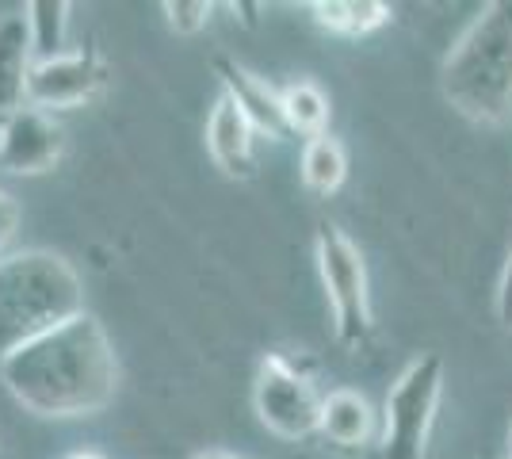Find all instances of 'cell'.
<instances>
[{"instance_id": "20", "label": "cell", "mask_w": 512, "mask_h": 459, "mask_svg": "<svg viewBox=\"0 0 512 459\" xmlns=\"http://www.w3.org/2000/svg\"><path fill=\"white\" fill-rule=\"evenodd\" d=\"M195 459H241V456H230V452H199Z\"/></svg>"}, {"instance_id": "8", "label": "cell", "mask_w": 512, "mask_h": 459, "mask_svg": "<svg viewBox=\"0 0 512 459\" xmlns=\"http://www.w3.org/2000/svg\"><path fill=\"white\" fill-rule=\"evenodd\" d=\"M65 157V127L39 108L12 111L0 123V169L16 176L50 173Z\"/></svg>"}, {"instance_id": "19", "label": "cell", "mask_w": 512, "mask_h": 459, "mask_svg": "<svg viewBox=\"0 0 512 459\" xmlns=\"http://www.w3.org/2000/svg\"><path fill=\"white\" fill-rule=\"evenodd\" d=\"M497 322L505 329H512V253L501 272V284H497Z\"/></svg>"}, {"instance_id": "4", "label": "cell", "mask_w": 512, "mask_h": 459, "mask_svg": "<svg viewBox=\"0 0 512 459\" xmlns=\"http://www.w3.org/2000/svg\"><path fill=\"white\" fill-rule=\"evenodd\" d=\"M440 394H444V360L436 352H421L386 391L379 459H425Z\"/></svg>"}, {"instance_id": "18", "label": "cell", "mask_w": 512, "mask_h": 459, "mask_svg": "<svg viewBox=\"0 0 512 459\" xmlns=\"http://www.w3.org/2000/svg\"><path fill=\"white\" fill-rule=\"evenodd\" d=\"M16 230H20V203L0 188V257H4V249L16 241Z\"/></svg>"}, {"instance_id": "7", "label": "cell", "mask_w": 512, "mask_h": 459, "mask_svg": "<svg viewBox=\"0 0 512 459\" xmlns=\"http://www.w3.org/2000/svg\"><path fill=\"white\" fill-rule=\"evenodd\" d=\"M111 81V66L96 46H77L54 62H35L27 77V104L39 111H69L85 108L104 96Z\"/></svg>"}, {"instance_id": "1", "label": "cell", "mask_w": 512, "mask_h": 459, "mask_svg": "<svg viewBox=\"0 0 512 459\" xmlns=\"http://www.w3.org/2000/svg\"><path fill=\"white\" fill-rule=\"evenodd\" d=\"M0 383L35 417H92L119 391V360L100 318L85 310L0 360Z\"/></svg>"}, {"instance_id": "22", "label": "cell", "mask_w": 512, "mask_h": 459, "mask_svg": "<svg viewBox=\"0 0 512 459\" xmlns=\"http://www.w3.org/2000/svg\"><path fill=\"white\" fill-rule=\"evenodd\" d=\"M509 459H512V425H509Z\"/></svg>"}, {"instance_id": "17", "label": "cell", "mask_w": 512, "mask_h": 459, "mask_svg": "<svg viewBox=\"0 0 512 459\" xmlns=\"http://www.w3.org/2000/svg\"><path fill=\"white\" fill-rule=\"evenodd\" d=\"M161 12H165V20H169V27L176 35L192 39V35H199V31L211 23L214 4L211 0H165Z\"/></svg>"}, {"instance_id": "14", "label": "cell", "mask_w": 512, "mask_h": 459, "mask_svg": "<svg viewBox=\"0 0 512 459\" xmlns=\"http://www.w3.org/2000/svg\"><path fill=\"white\" fill-rule=\"evenodd\" d=\"M310 12H314V20L325 31L348 35V39L371 35V31H379L394 16L390 4H383V0H314Z\"/></svg>"}, {"instance_id": "16", "label": "cell", "mask_w": 512, "mask_h": 459, "mask_svg": "<svg viewBox=\"0 0 512 459\" xmlns=\"http://www.w3.org/2000/svg\"><path fill=\"white\" fill-rule=\"evenodd\" d=\"M279 104H283L287 131L306 134V142L329 127V96L314 81H291L287 88H279Z\"/></svg>"}, {"instance_id": "5", "label": "cell", "mask_w": 512, "mask_h": 459, "mask_svg": "<svg viewBox=\"0 0 512 459\" xmlns=\"http://www.w3.org/2000/svg\"><path fill=\"white\" fill-rule=\"evenodd\" d=\"M314 257H318L325 299L333 310L337 341L348 352H360L371 337V291H367V264H363L360 245L341 226L321 222L314 234Z\"/></svg>"}, {"instance_id": "9", "label": "cell", "mask_w": 512, "mask_h": 459, "mask_svg": "<svg viewBox=\"0 0 512 459\" xmlns=\"http://www.w3.org/2000/svg\"><path fill=\"white\" fill-rule=\"evenodd\" d=\"M214 73L222 81V92L234 100L241 115L253 123L256 134H268L272 142L287 138V119H283V104H279V88L268 85V77H260L253 69H245L234 58H214Z\"/></svg>"}, {"instance_id": "2", "label": "cell", "mask_w": 512, "mask_h": 459, "mask_svg": "<svg viewBox=\"0 0 512 459\" xmlns=\"http://www.w3.org/2000/svg\"><path fill=\"white\" fill-rule=\"evenodd\" d=\"M85 314V284L62 253L16 249L0 257V360Z\"/></svg>"}, {"instance_id": "10", "label": "cell", "mask_w": 512, "mask_h": 459, "mask_svg": "<svg viewBox=\"0 0 512 459\" xmlns=\"http://www.w3.org/2000/svg\"><path fill=\"white\" fill-rule=\"evenodd\" d=\"M253 123L241 115L234 100L222 92L214 100L211 115H207V153L214 165L234 180H253L256 176V150H253Z\"/></svg>"}, {"instance_id": "6", "label": "cell", "mask_w": 512, "mask_h": 459, "mask_svg": "<svg viewBox=\"0 0 512 459\" xmlns=\"http://www.w3.org/2000/svg\"><path fill=\"white\" fill-rule=\"evenodd\" d=\"M321 398L310 372H302L299 360L287 352H268L260 360V372L253 383L256 417L268 433L283 440H306L321 425Z\"/></svg>"}, {"instance_id": "3", "label": "cell", "mask_w": 512, "mask_h": 459, "mask_svg": "<svg viewBox=\"0 0 512 459\" xmlns=\"http://www.w3.org/2000/svg\"><path fill=\"white\" fill-rule=\"evenodd\" d=\"M440 88L474 123L512 119V0H493L470 20L444 58Z\"/></svg>"}, {"instance_id": "13", "label": "cell", "mask_w": 512, "mask_h": 459, "mask_svg": "<svg viewBox=\"0 0 512 459\" xmlns=\"http://www.w3.org/2000/svg\"><path fill=\"white\" fill-rule=\"evenodd\" d=\"M69 12H73L69 0H31V4H23L35 62H54V58L69 54Z\"/></svg>"}, {"instance_id": "21", "label": "cell", "mask_w": 512, "mask_h": 459, "mask_svg": "<svg viewBox=\"0 0 512 459\" xmlns=\"http://www.w3.org/2000/svg\"><path fill=\"white\" fill-rule=\"evenodd\" d=\"M69 459H104V456H96V452H73Z\"/></svg>"}, {"instance_id": "12", "label": "cell", "mask_w": 512, "mask_h": 459, "mask_svg": "<svg viewBox=\"0 0 512 459\" xmlns=\"http://www.w3.org/2000/svg\"><path fill=\"white\" fill-rule=\"evenodd\" d=\"M318 433L337 448H363L375 437V410L360 391L341 387L329 391L321 402V425Z\"/></svg>"}, {"instance_id": "11", "label": "cell", "mask_w": 512, "mask_h": 459, "mask_svg": "<svg viewBox=\"0 0 512 459\" xmlns=\"http://www.w3.org/2000/svg\"><path fill=\"white\" fill-rule=\"evenodd\" d=\"M31 39L23 12L0 16V115L8 119L12 111L27 104V77H31Z\"/></svg>"}, {"instance_id": "15", "label": "cell", "mask_w": 512, "mask_h": 459, "mask_svg": "<svg viewBox=\"0 0 512 459\" xmlns=\"http://www.w3.org/2000/svg\"><path fill=\"white\" fill-rule=\"evenodd\" d=\"M344 176H348V153L329 131L302 146V184L314 196H333L344 184Z\"/></svg>"}]
</instances>
